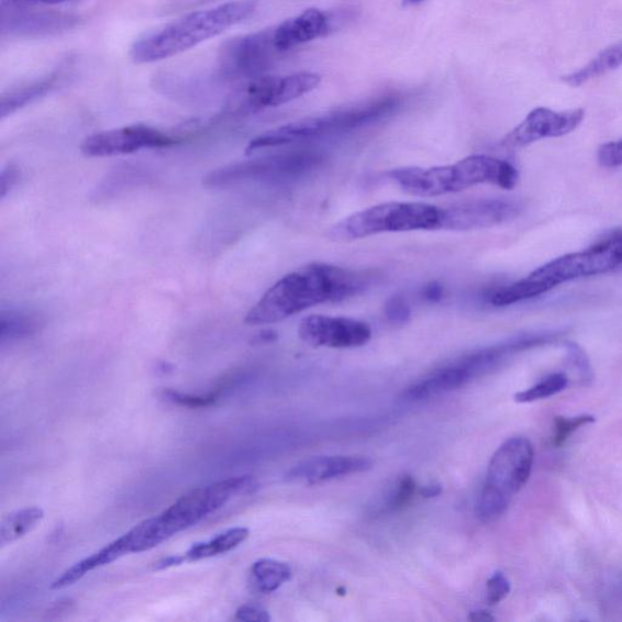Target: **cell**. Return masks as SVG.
<instances>
[{
    "label": "cell",
    "instance_id": "cell-1",
    "mask_svg": "<svg viewBox=\"0 0 622 622\" xmlns=\"http://www.w3.org/2000/svg\"><path fill=\"white\" fill-rule=\"evenodd\" d=\"M371 283L365 273L339 266L311 263L283 277L244 318L251 326L273 325L304 310L344 301L361 293Z\"/></svg>",
    "mask_w": 622,
    "mask_h": 622
},
{
    "label": "cell",
    "instance_id": "cell-2",
    "mask_svg": "<svg viewBox=\"0 0 622 622\" xmlns=\"http://www.w3.org/2000/svg\"><path fill=\"white\" fill-rule=\"evenodd\" d=\"M254 9L253 0H229L194 11L137 39L130 48V58L139 65L173 58L241 24Z\"/></svg>",
    "mask_w": 622,
    "mask_h": 622
},
{
    "label": "cell",
    "instance_id": "cell-3",
    "mask_svg": "<svg viewBox=\"0 0 622 622\" xmlns=\"http://www.w3.org/2000/svg\"><path fill=\"white\" fill-rule=\"evenodd\" d=\"M385 177L405 194L428 198L457 194L482 184L512 191L518 183L519 174L516 166L507 161L485 154H473L458 163L431 166V169L405 166L389 171Z\"/></svg>",
    "mask_w": 622,
    "mask_h": 622
},
{
    "label": "cell",
    "instance_id": "cell-4",
    "mask_svg": "<svg viewBox=\"0 0 622 622\" xmlns=\"http://www.w3.org/2000/svg\"><path fill=\"white\" fill-rule=\"evenodd\" d=\"M258 482L252 475L231 476L226 481L197 487L182 496L158 517L136 526V553L150 551L180 534L226 506L232 497L254 493Z\"/></svg>",
    "mask_w": 622,
    "mask_h": 622
},
{
    "label": "cell",
    "instance_id": "cell-5",
    "mask_svg": "<svg viewBox=\"0 0 622 622\" xmlns=\"http://www.w3.org/2000/svg\"><path fill=\"white\" fill-rule=\"evenodd\" d=\"M398 105L399 102L395 97H385L361 106L336 111V113L324 116L295 120L291 124L272 129L252 139L246 153L252 154L260 150L281 148L291 146L295 142L309 141L357 129L391 115Z\"/></svg>",
    "mask_w": 622,
    "mask_h": 622
},
{
    "label": "cell",
    "instance_id": "cell-6",
    "mask_svg": "<svg viewBox=\"0 0 622 622\" xmlns=\"http://www.w3.org/2000/svg\"><path fill=\"white\" fill-rule=\"evenodd\" d=\"M441 216V207L426 203H387L342 219L329 238L350 242L388 232L440 230Z\"/></svg>",
    "mask_w": 622,
    "mask_h": 622
},
{
    "label": "cell",
    "instance_id": "cell-7",
    "mask_svg": "<svg viewBox=\"0 0 622 622\" xmlns=\"http://www.w3.org/2000/svg\"><path fill=\"white\" fill-rule=\"evenodd\" d=\"M534 449L521 437L510 438L497 449L488 463L486 482L476 504V515L482 520L502 516L510 498L523 487L530 476Z\"/></svg>",
    "mask_w": 622,
    "mask_h": 622
},
{
    "label": "cell",
    "instance_id": "cell-8",
    "mask_svg": "<svg viewBox=\"0 0 622 622\" xmlns=\"http://www.w3.org/2000/svg\"><path fill=\"white\" fill-rule=\"evenodd\" d=\"M620 268H622V233H615L591 249L552 261L532 275L554 288L580 277L601 275Z\"/></svg>",
    "mask_w": 622,
    "mask_h": 622
},
{
    "label": "cell",
    "instance_id": "cell-9",
    "mask_svg": "<svg viewBox=\"0 0 622 622\" xmlns=\"http://www.w3.org/2000/svg\"><path fill=\"white\" fill-rule=\"evenodd\" d=\"M321 77L313 72L288 76L263 74L252 78L232 97L233 105L243 113L277 107L293 102L319 87Z\"/></svg>",
    "mask_w": 622,
    "mask_h": 622
},
{
    "label": "cell",
    "instance_id": "cell-10",
    "mask_svg": "<svg viewBox=\"0 0 622 622\" xmlns=\"http://www.w3.org/2000/svg\"><path fill=\"white\" fill-rule=\"evenodd\" d=\"M319 161L316 154L291 152L270 158L243 161L220 166L204 177V185L210 188L229 187L254 181H275L297 175Z\"/></svg>",
    "mask_w": 622,
    "mask_h": 622
},
{
    "label": "cell",
    "instance_id": "cell-11",
    "mask_svg": "<svg viewBox=\"0 0 622 622\" xmlns=\"http://www.w3.org/2000/svg\"><path fill=\"white\" fill-rule=\"evenodd\" d=\"M274 28L227 41L219 51L221 74L231 80H252L268 71L277 55Z\"/></svg>",
    "mask_w": 622,
    "mask_h": 622
},
{
    "label": "cell",
    "instance_id": "cell-12",
    "mask_svg": "<svg viewBox=\"0 0 622 622\" xmlns=\"http://www.w3.org/2000/svg\"><path fill=\"white\" fill-rule=\"evenodd\" d=\"M176 139L146 125H133L95 133L87 137L81 152L87 158H111V156L135 153L143 149H164L175 146Z\"/></svg>",
    "mask_w": 622,
    "mask_h": 622
},
{
    "label": "cell",
    "instance_id": "cell-13",
    "mask_svg": "<svg viewBox=\"0 0 622 622\" xmlns=\"http://www.w3.org/2000/svg\"><path fill=\"white\" fill-rule=\"evenodd\" d=\"M440 230L471 231L507 223L517 218L523 207L514 199L481 198L441 207Z\"/></svg>",
    "mask_w": 622,
    "mask_h": 622
},
{
    "label": "cell",
    "instance_id": "cell-14",
    "mask_svg": "<svg viewBox=\"0 0 622 622\" xmlns=\"http://www.w3.org/2000/svg\"><path fill=\"white\" fill-rule=\"evenodd\" d=\"M298 335L310 346L333 349L359 348L372 338L366 322L327 315H310L299 324Z\"/></svg>",
    "mask_w": 622,
    "mask_h": 622
},
{
    "label": "cell",
    "instance_id": "cell-15",
    "mask_svg": "<svg viewBox=\"0 0 622 622\" xmlns=\"http://www.w3.org/2000/svg\"><path fill=\"white\" fill-rule=\"evenodd\" d=\"M585 118L583 108L557 113L548 107L532 110L504 140L507 148H525L546 138H561L574 131Z\"/></svg>",
    "mask_w": 622,
    "mask_h": 622
},
{
    "label": "cell",
    "instance_id": "cell-16",
    "mask_svg": "<svg viewBox=\"0 0 622 622\" xmlns=\"http://www.w3.org/2000/svg\"><path fill=\"white\" fill-rule=\"evenodd\" d=\"M480 376H483V372L474 354L464 355L463 358L442 366V368L433 371L425 379L407 388L405 398L410 402H419V400L446 394L457 391V389Z\"/></svg>",
    "mask_w": 622,
    "mask_h": 622
},
{
    "label": "cell",
    "instance_id": "cell-17",
    "mask_svg": "<svg viewBox=\"0 0 622 622\" xmlns=\"http://www.w3.org/2000/svg\"><path fill=\"white\" fill-rule=\"evenodd\" d=\"M373 462L359 457H315L297 463L285 474V481L314 486L337 477L368 472Z\"/></svg>",
    "mask_w": 622,
    "mask_h": 622
},
{
    "label": "cell",
    "instance_id": "cell-18",
    "mask_svg": "<svg viewBox=\"0 0 622 622\" xmlns=\"http://www.w3.org/2000/svg\"><path fill=\"white\" fill-rule=\"evenodd\" d=\"M28 8L5 9L2 18L3 36L39 37L68 31L77 19L68 14L28 11Z\"/></svg>",
    "mask_w": 622,
    "mask_h": 622
},
{
    "label": "cell",
    "instance_id": "cell-19",
    "mask_svg": "<svg viewBox=\"0 0 622 622\" xmlns=\"http://www.w3.org/2000/svg\"><path fill=\"white\" fill-rule=\"evenodd\" d=\"M329 19L320 9H308L274 28V43L281 54L326 35Z\"/></svg>",
    "mask_w": 622,
    "mask_h": 622
},
{
    "label": "cell",
    "instance_id": "cell-20",
    "mask_svg": "<svg viewBox=\"0 0 622 622\" xmlns=\"http://www.w3.org/2000/svg\"><path fill=\"white\" fill-rule=\"evenodd\" d=\"M129 553H135V532L133 530L108 543L104 549L72 565L71 568L51 584L50 588L51 590H62V588L72 586L83 579L88 573L100 568V566L111 564Z\"/></svg>",
    "mask_w": 622,
    "mask_h": 622
},
{
    "label": "cell",
    "instance_id": "cell-21",
    "mask_svg": "<svg viewBox=\"0 0 622 622\" xmlns=\"http://www.w3.org/2000/svg\"><path fill=\"white\" fill-rule=\"evenodd\" d=\"M61 80V73L55 72L41 80L33 81L28 84L11 89L2 96L0 103V116L2 119L16 113V111L31 105L37 100L48 95Z\"/></svg>",
    "mask_w": 622,
    "mask_h": 622
},
{
    "label": "cell",
    "instance_id": "cell-22",
    "mask_svg": "<svg viewBox=\"0 0 622 622\" xmlns=\"http://www.w3.org/2000/svg\"><path fill=\"white\" fill-rule=\"evenodd\" d=\"M249 537L247 528H231L209 541L195 543L183 554L184 561L185 563L198 562L228 553L239 548Z\"/></svg>",
    "mask_w": 622,
    "mask_h": 622
},
{
    "label": "cell",
    "instance_id": "cell-23",
    "mask_svg": "<svg viewBox=\"0 0 622 622\" xmlns=\"http://www.w3.org/2000/svg\"><path fill=\"white\" fill-rule=\"evenodd\" d=\"M42 319L32 311L22 309H2L0 313V339L18 341L27 338L41 330Z\"/></svg>",
    "mask_w": 622,
    "mask_h": 622
},
{
    "label": "cell",
    "instance_id": "cell-24",
    "mask_svg": "<svg viewBox=\"0 0 622 622\" xmlns=\"http://www.w3.org/2000/svg\"><path fill=\"white\" fill-rule=\"evenodd\" d=\"M620 66H622V42L599 53L584 68L563 77V80L572 87H580L595 80V78L619 69Z\"/></svg>",
    "mask_w": 622,
    "mask_h": 622
},
{
    "label": "cell",
    "instance_id": "cell-25",
    "mask_svg": "<svg viewBox=\"0 0 622 622\" xmlns=\"http://www.w3.org/2000/svg\"><path fill=\"white\" fill-rule=\"evenodd\" d=\"M44 518V510L39 507H27L15 510L7 516L0 526V544L14 542L24 538L35 529Z\"/></svg>",
    "mask_w": 622,
    "mask_h": 622
},
{
    "label": "cell",
    "instance_id": "cell-26",
    "mask_svg": "<svg viewBox=\"0 0 622 622\" xmlns=\"http://www.w3.org/2000/svg\"><path fill=\"white\" fill-rule=\"evenodd\" d=\"M251 575L255 587L261 592L272 594L290 581V565L275 560H260L252 565Z\"/></svg>",
    "mask_w": 622,
    "mask_h": 622
},
{
    "label": "cell",
    "instance_id": "cell-27",
    "mask_svg": "<svg viewBox=\"0 0 622 622\" xmlns=\"http://www.w3.org/2000/svg\"><path fill=\"white\" fill-rule=\"evenodd\" d=\"M550 290H552V288L546 283L531 274L527 279L496 291L491 298V303L496 307L512 306L527 301V299L539 297Z\"/></svg>",
    "mask_w": 622,
    "mask_h": 622
},
{
    "label": "cell",
    "instance_id": "cell-28",
    "mask_svg": "<svg viewBox=\"0 0 622 622\" xmlns=\"http://www.w3.org/2000/svg\"><path fill=\"white\" fill-rule=\"evenodd\" d=\"M417 491V485L413 476L404 475L387 493L380 505V512L392 514L403 509L411 503Z\"/></svg>",
    "mask_w": 622,
    "mask_h": 622
},
{
    "label": "cell",
    "instance_id": "cell-29",
    "mask_svg": "<svg viewBox=\"0 0 622 622\" xmlns=\"http://www.w3.org/2000/svg\"><path fill=\"white\" fill-rule=\"evenodd\" d=\"M568 385V379L563 373H554L542 380L528 391L520 392L515 396L517 403L526 404L537 402V400L546 399L554 394H558Z\"/></svg>",
    "mask_w": 622,
    "mask_h": 622
},
{
    "label": "cell",
    "instance_id": "cell-30",
    "mask_svg": "<svg viewBox=\"0 0 622 622\" xmlns=\"http://www.w3.org/2000/svg\"><path fill=\"white\" fill-rule=\"evenodd\" d=\"M594 422L595 417L591 415H581L573 418L555 417L553 446H563V444L568 440L574 431L586 425L594 424Z\"/></svg>",
    "mask_w": 622,
    "mask_h": 622
},
{
    "label": "cell",
    "instance_id": "cell-31",
    "mask_svg": "<svg viewBox=\"0 0 622 622\" xmlns=\"http://www.w3.org/2000/svg\"><path fill=\"white\" fill-rule=\"evenodd\" d=\"M164 398L170 400L171 403L188 408L208 407L217 403L218 393H210L208 395H191L176 391H164Z\"/></svg>",
    "mask_w": 622,
    "mask_h": 622
},
{
    "label": "cell",
    "instance_id": "cell-32",
    "mask_svg": "<svg viewBox=\"0 0 622 622\" xmlns=\"http://www.w3.org/2000/svg\"><path fill=\"white\" fill-rule=\"evenodd\" d=\"M510 592V584L502 572H496L486 583V601L495 606L503 602Z\"/></svg>",
    "mask_w": 622,
    "mask_h": 622
},
{
    "label": "cell",
    "instance_id": "cell-33",
    "mask_svg": "<svg viewBox=\"0 0 622 622\" xmlns=\"http://www.w3.org/2000/svg\"><path fill=\"white\" fill-rule=\"evenodd\" d=\"M598 161L606 169H617L622 165V139L604 143L599 148Z\"/></svg>",
    "mask_w": 622,
    "mask_h": 622
},
{
    "label": "cell",
    "instance_id": "cell-34",
    "mask_svg": "<svg viewBox=\"0 0 622 622\" xmlns=\"http://www.w3.org/2000/svg\"><path fill=\"white\" fill-rule=\"evenodd\" d=\"M385 316L392 324L402 325L408 321L411 310L403 298L393 297L385 306Z\"/></svg>",
    "mask_w": 622,
    "mask_h": 622
},
{
    "label": "cell",
    "instance_id": "cell-35",
    "mask_svg": "<svg viewBox=\"0 0 622 622\" xmlns=\"http://www.w3.org/2000/svg\"><path fill=\"white\" fill-rule=\"evenodd\" d=\"M20 170L14 163H9L0 173V198L4 199L20 181Z\"/></svg>",
    "mask_w": 622,
    "mask_h": 622
},
{
    "label": "cell",
    "instance_id": "cell-36",
    "mask_svg": "<svg viewBox=\"0 0 622 622\" xmlns=\"http://www.w3.org/2000/svg\"><path fill=\"white\" fill-rule=\"evenodd\" d=\"M69 2H73V0H0V5H2V10H5L41 5H59Z\"/></svg>",
    "mask_w": 622,
    "mask_h": 622
},
{
    "label": "cell",
    "instance_id": "cell-37",
    "mask_svg": "<svg viewBox=\"0 0 622 622\" xmlns=\"http://www.w3.org/2000/svg\"><path fill=\"white\" fill-rule=\"evenodd\" d=\"M235 619L247 622H269L272 620L266 610L254 606H242L239 608Z\"/></svg>",
    "mask_w": 622,
    "mask_h": 622
},
{
    "label": "cell",
    "instance_id": "cell-38",
    "mask_svg": "<svg viewBox=\"0 0 622 622\" xmlns=\"http://www.w3.org/2000/svg\"><path fill=\"white\" fill-rule=\"evenodd\" d=\"M568 352L573 364L576 366L577 371L581 373L584 379L585 377L590 376L591 375L590 364H588V360L583 349L579 346H576V344L572 343L568 346Z\"/></svg>",
    "mask_w": 622,
    "mask_h": 622
},
{
    "label": "cell",
    "instance_id": "cell-39",
    "mask_svg": "<svg viewBox=\"0 0 622 622\" xmlns=\"http://www.w3.org/2000/svg\"><path fill=\"white\" fill-rule=\"evenodd\" d=\"M183 554L170 555V557L163 558L160 562L156 563L153 566L154 571H164L174 568V566H180L184 564Z\"/></svg>",
    "mask_w": 622,
    "mask_h": 622
},
{
    "label": "cell",
    "instance_id": "cell-40",
    "mask_svg": "<svg viewBox=\"0 0 622 622\" xmlns=\"http://www.w3.org/2000/svg\"><path fill=\"white\" fill-rule=\"evenodd\" d=\"M442 296H444V288L440 284L431 283L428 286H426L424 291V297L427 299V301L438 302L440 301Z\"/></svg>",
    "mask_w": 622,
    "mask_h": 622
},
{
    "label": "cell",
    "instance_id": "cell-41",
    "mask_svg": "<svg viewBox=\"0 0 622 622\" xmlns=\"http://www.w3.org/2000/svg\"><path fill=\"white\" fill-rule=\"evenodd\" d=\"M277 339V333L272 331V330H265L258 333L257 336H255L252 339L253 344H266V343H272L274 341Z\"/></svg>",
    "mask_w": 622,
    "mask_h": 622
},
{
    "label": "cell",
    "instance_id": "cell-42",
    "mask_svg": "<svg viewBox=\"0 0 622 622\" xmlns=\"http://www.w3.org/2000/svg\"><path fill=\"white\" fill-rule=\"evenodd\" d=\"M442 493V487L439 484H430L421 488L419 494L426 498L437 497Z\"/></svg>",
    "mask_w": 622,
    "mask_h": 622
},
{
    "label": "cell",
    "instance_id": "cell-43",
    "mask_svg": "<svg viewBox=\"0 0 622 622\" xmlns=\"http://www.w3.org/2000/svg\"><path fill=\"white\" fill-rule=\"evenodd\" d=\"M470 620L477 621V622H481V621L484 622V621H493V620H495V618L491 613L485 612V610H476V612L471 613Z\"/></svg>",
    "mask_w": 622,
    "mask_h": 622
},
{
    "label": "cell",
    "instance_id": "cell-44",
    "mask_svg": "<svg viewBox=\"0 0 622 622\" xmlns=\"http://www.w3.org/2000/svg\"><path fill=\"white\" fill-rule=\"evenodd\" d=\"M426 2V0H403L405 7H416Z\"/></svg>",
    "mask_w": 622,
    "mask_h": 622
}]
</instances>
